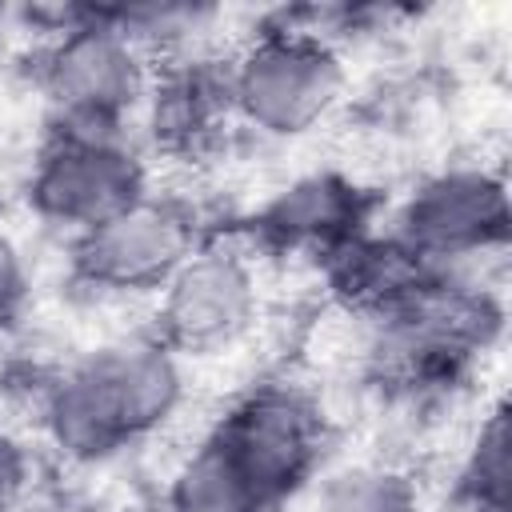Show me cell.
<instances>
[{"mask_svg":"<svg viewBox=\"0 0 512 512\" xmlns=\"http://www.w3.org/2000/svg\"><path fill=\"white\" fill-rule=\"evenodd\" d=\"M184 364L152 328L88 348L40 388L36 412L48 444L72 464H104L156 436L188 400Z\"/></svg>","mask_w":512,"mask_h":512,"instance_id":"1","label":"cell"},{"mask_svg":"<svg viewBox=\"0 0 512 512\" xmlns=\"http://www.w3.org/2000/svg\"><path fill=\"white\" fill-rule=\"evenodd\" d=\"M12 24L36 36V88L48 128L132 132L152 84V56L116 24L112 4L12 8Z\"/></svg>","mask_w":512,"mask_h":512,"instance_id":"2","label":"cell"},{"mask_svg":"<svg viewBox=\"0 0 512 512\" xmlns=\"http://www.w3.org/2000/svg\"><path fill=\"white\" fill-rule=\"evenodd\" d=\"M236 124L264 140H300L316 132L348 92L344 52L276 12L228 52Z\"/></svg>","mask_w":512,"mask_h":512,"instance_id":"3","label":"cell"},{"mask_svg":"<svg viewBox=\"0 0 512 512\" xmlns=\"http://www.w3.org/2000/svg\"><path fill=\"white\" fill-rule=\"evenodd\" d=\"M208 436L268 504V512H284L320 480L332 424L304 384L260 380L212 420Z\"/></svg>","mask_w":512,"mask_h":512,"instance_id":"4","label":"cell"},{"mask_svg":"<svg viewBox=\"0 0 512 512\" xmlns=\"http://www.w3.org/2000/svg\"><path fill=\"white\" fill-rule=\"evenodd\" d=\"M508 184L488 164L424 172L392 208L388 232L428 268H488L508 252Z\"/></svg>","mask_w":512,"mask_h":512,"instance_id":"5","label":"cell"},{"mask_svg":"<svg viewBox=\"0 0 512 512\" xmlns=\"http://www.w3.org/2000/svg\"><path fill=\"white\" fill-rule=\"evenodd\" d=\"M152 192L148 160L132 132L48 128L28 172V208L68 240L140 204Z\"/></svg>","mask_w":512,"mask_h":512,"instance_id":"6","label":"cell"},{"mask_svg":"<svg viewBox=\"0 0 512 512\" xmlns=\"http://www.w3.org/2000/svg\"><path fill=\"white\" fill-rule=\"evenodd\" d=\"M260 304L264 292L252 248L224 236H204L200 248L156 292L152 332L184 360L212 356L252 332Z\"/></svg>","mask_w":512,"mask_h":512,"instance_id":"7","label":"cell"},{"mask_svg":"<svg viewBox=\"0 0 512 512\" xmlns=\"http://www.w3.org/2000/svg\"><path fill=\"white\" fill-rule=\"evenodd\" d=\"M204 236L200 216L184 200L148 192L140 204L68 240V268L96 296H156Z\"/></svg>","mask_w":512,"mask_h":512,"instance_id":"8","label":"cell"},{"mask_svg":"<svg viewBox=\"0 0 512 512\" xmlns=\"http://www.w3.org/2000/svg\"><path fill=\"white\" fill-rule=\"evenodd\" d=\"M380 196L336 168H316L276 188L244 224L248 248L272 256H308L324 264L332 252L376 228Z\"/></svg>","mask_w":512,"mask_h":512,"instance_id":"9","label":"cell"},{"mask_svg":"<svg viewBox=\"0 0 512 512\" xmlns=\"http://www.w3.org/2000/svg\"><path fill=\"white\" fill-rule=\"evenodd\" d=\"M136 128L156 152L176 160L212 152L236 128L228 52L220 56L216 48H200L156 60Z\"/></svg>","mask_w":512,"mask_h":512,"instance_id":"10","label":"cell"},{"mask_svg":"<svg viewBox=\"0 0 512 512\" xmlns=\"http://www.w3.org/2000/svg\"><path fill=\"white\" fill-rule=\"evenodd\" d=\"M320 272L332 300L356 320H368L408 300L428 280L432 268L420 256H412L388 228L384 232L372 228L352 244H344L340 252H332L320 264Z\"/></svg>","mask_w":512,"mask_h":512,"instance_id":"11","label":"cell"},{"mask_svg":"<svg viewBox=\"0 0 512 512\" xmlns=\"http://www.w3.org/2000/svg\"><path fill=\"white\" fill-rule=\"evenodd\" d=\"M304 496V512H424L420 480L396 460L344 464L316 480Z\"/></svg>","mask_w":512,"mask_h":512,"instance_id":"12","label":"cell"},{"mask_svg":"<svg viewBox=\"0 0 512 512\" xmlns=\"http://www.w3.org/2000/svg\"><path fill=\"white\" fill-rule=\"evenodd\" d=\"M164 512H268V504L204 432L172 468Z\"/></svg>","mask_w":512,"mask_h":512,"instance_id":"13","label":"cell"},{"mask_svg":"<svg viewBox=\"0 0 512 512\" xmlns=\"http://www.w3.org/2000/svg\"><path fill=\"white\" fill-rule=\"evenodd\" d=\"M452 496L460 512H508V412L500 400L480 416L456 464Z\"/></svg>","mask_w":512,"mask_h":512,"instance_id":"14","label":"cell"},{"mask_svg":"<svg viewBox=\"0 0 512 512\" xmlns=\"http://www.w3.org/2000/svg\"><path fill=\"white\" fill-rule=\"evenodd\" d=\"M32 480H36L32 452L16 436L0 432V512H24Z\"/></svg>","mask_w":512,"mask_h":512,"instance_id":"15","label":"cell"},{"mask_svg":"<svg viewBox=\"0 0 512 512\" xmlns=\"http://www.w3.org/2000/svg\"><path fill=\"white\" fill-rule=\"evenodd\" d=\"M28 304V264L20 244L0 228V328H8Z\"/></svg>","mask_w":512,"mask_h":512,"instance_id":"16","label":"cell"},{"mask_svg":"<svg viewBox=\"0 0 512 512\" xmlns=\"http://www.w3.org/2000/svg\"><path fill=\"white\" fill-rule=\"evenodd\" d=\"M8 28H12V8H4V4H0V40L8 36Z\"/></svg>","mask_w":512,"mask_h":512,"instance_id":"17","label":"cell"}]
</instances>
